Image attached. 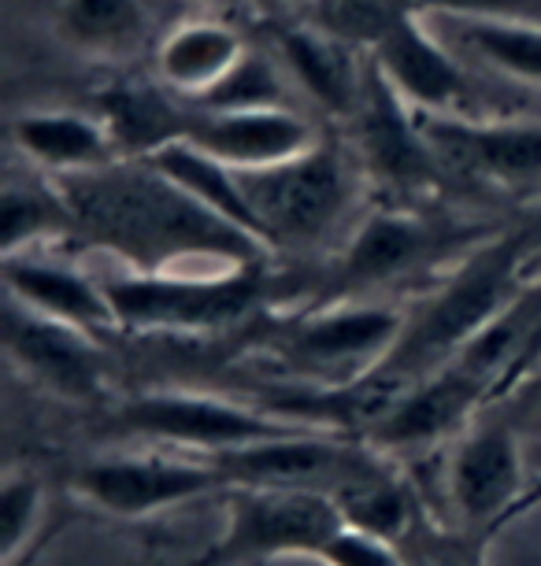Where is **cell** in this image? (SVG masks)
<instances>
[{"label": "cell", "instance_id": "1", "mask_svg": "<svg viewBox=\"0 0 541 566\" xmlns=\"http://www.w3.org/2000/svg\"><path fill=\"white\" fill-rule=\"evenodd\" d=\"M71 211L74 233L142 274H222L260 266L263 241L189 197L148 159H112L104 167L52 178Z\"/></svg>", "mask_w": 541, "mask_h": 566}, {"label": "cell", "instance_id": "2", "mask_svg": "<svg viewBox=\"0 0 541 566\" xmlns=\"http://www.w3.org/2000/svg\"><path fill=\"white\" fill-rule=\"evenodd\" d=\"M519 260H523L519 241L479 244L460 271L419 307V315L408 318L397 348L386 356L378 374L412 386L460 356L523 293Z\"/></svg>", "mask_w": 541, "mask_h": 566}, {"label": "cell", "instance_id": "3", "mask_svg": "<svg viewBox=\"0 0 541 566\" xmlns=\"http://www.w3.org/2000/svg\"><path fill=\"white\" fill-rule=\"evenodd\" d=\"M360 159L320 142L285 164L238 170L246 200L271 252L320 249L356 216Z\"/></svg>", "mask_w": 541, "mask_h": 566}, {"label": "cell", "instance_id": "4", "mask_svg": "<svg viewBox=\"0 0 541 566\" xmlns=\"http://www.w3.org/2000/svg\"><path fill=\"white\" fill-rule=\"evenodd\" d=\"M108 430L131 441L178 448L186 455H222L235 448L274 441V437L312 430V426L279 419L263 411L260 403H241L211 392H186V389H160L142 392V397L123 400L112 411Z\"/></svg>", "mask_w": 541, "mask_h": 566}, {"label": "cell", "instance_id": "5", "mask_svg": "<svg viewBox=\"0 0 541 566\" xmlns=\"http://www.w3.org/2000/svg\"><path fill=\"white\" fill-rule=\"evenodd\" d=\"M222 533L197 566H246L268 559H315L320 548L345 526L334 500L308 489L230 485L222 493Z\"/></svg>", "mask_w": 541, "mask_h": 566}, {"label": "cell", "instance_id": "6", "mask_svg": "<svg viewBox=\"0 0 541 566\" xmlns=\"http://www.w3.org/2000/svg\"><path fill=\"white\" fill-rule=\"evenodd\" d=\"M260 266H238L222 274H142L123 266L119 274L104 277V285L119 326L189 334L219 329L249 315L260 301Z\"/></svg>", "mask_w": 541, "mask_h": 566}, {"label": "cell", "instance_id": "7", "mask_svg": "<svg viewBox=\"0 0 541 566\" xmlns=\"http://www.w3.org/2000/svg\"><path fill=\"white\" fill-rule=\"evenodd\" d=\"M405 323L408 315H400L394 304L345 296L308 312L282 345L296 367L312 374V386H348L386 363L405 334Z\"/></svg>", "mask_w": 541, "mask_h": 566}, {"label": "cell", "instance_id": "8", "mask_svg": "<svg viewBox=\"0 0 541 566\" xmlns=\"http://www.w3.org/2000/svg\"><path fill=\"white\" fill-rule=\"evenodd\" d=\"M416 119L441 175L449 170L504 197H541V123L427 112Z\"/></svg>", "mask_w": 541, "mask_h": 566}, {"label": "cell", "instance_id": "9", "mask_svg": "<svg viewBox=\"0 0 541 566\" xmlns=\"http://www.w3.org/2000/svg\"><path fill=\"white\" fill-rule=\"evenodd\" d=\"M530 455L508 426H471L445 459V504L464 541H482L527 504Z\"/></svg>", "mask_w": 541, "mask_h": 566}, {"label": "cell", "instance_id": "10", "mask_svg": "<svg viewBox=\"0 0 541 566\" xmlns=\"http://www.w3.org/2000/svg\"><path fill=\"white\" fill-rule=\"evenodd\" d=\"M227 474L205 455L131 452L90 459L74 474V493L115 518H145L197 496L227 493Z\"/></svg>", "mask_w": 541, "mask_h": 566}, {"label": "cell", "instance_id": "11", "mask_svg": "<svg viewBox=\"0 0 541 566\" xmlns=\"http://www.w3.org/2000/svg\"><path fill=\"white\" fill-rule=\"evenodd\" d=\"M230 485H274V489H308V493L331 496L353 478L367 474L382 463L378 448L364 437L326 433V430H296L274 441L246 444L235 452L208 455Z\"/></svg>", "mask_w": 541, "mask_h": 566}, {"label": "cell", "instance_id": "12", "mask_svg": "<svg viewBox=\"0 0 541 566\" xmlns=\"http://www.w3.org/2000/svg\"><path fill=\"white\" fill-rule=\"evenodd\" d=\"M468 233L464 230H438L434 222L419 219L416 211L405 208H378L360 216V222L348 230V241L342 255H337L334 277L342 293L331 301H345V296H371L378 285H394L400 277L423 271L427 263L441 260V255L456 252ZM375 301V296H371Z\"/></svg>", "mask_w": 541, "mask_h": 566}, {"label": "cell", "instance_id": "13", "mask_svg": "<svg viewBox=\"0 0 541 566\" xmlns=\"http://www.w3.org/2000/svg\"><path fill=\"white\" fill-rule=\"evenodd\" d=\"M493 397V386L460 363H445L427 378L412 381L389 411L364 433L371 448L397 459L405 452H423L441 441H456L475 426V411L482 400Z\"/></svg>", "mask_w": 541, "mask_h": 566}, {"label": "cell", "instance_id": "14", "mask_svg": "<svg viewBox=\"0 0 541 566\" xmlns=\"http://www.w3.org/2000/svg\"><path fill=\"white\" fill-rule=\"evenodd\" d=\"M375 67L412 112L468 115L475 85L460 52L430 23L394 15L375 38Z\"/></svg>", "mask_w": 541, "mask_h": 566}, {"label": "cell", "instance_id": "15", "mask_svg": "<svg viewBox=\"0 0 541 566\" xmlns=\"http://www.w3.org/2000/svg\"><path fill=\"white\" fill-rule=\"evenodd\" d=\"M4 348L38 386L74 403H97L108 392V370L93 334L56 323L8 296Z\"/></svg>", "mask_w": 541, "mask_h": 566}, {"label": "cell", "instance_id": "16", "mask_svg": "<svg viewBox=\"0 0 541 566\" xmlns=\"http://www.w3.org/2000/svg\"><path fill=\"white\" fill-rule=\"evenodd\" d=\"M353 115L360 126V167L375 175L382 186L423 189L441 175L416 112L397 97L375 63L364 74Z\"/></svg>", "mask_w": 541, "mask_h": 566}, {"label": "cell", "instance_id": "17", "mask_svg": "<svg viewBox=\"0 0 541 566\" xmlns=\"http://www.w3.org/2000/svg\"><path fill=\"white\" fill-rule=\"evenodd\" d=\"M4 285L15 304L56 323L79 326L93 337L119 326L104 277L90 274L79 263L52 260L45 255V244L4 255Z\"/></svg>", "mask_w": 541, "mask_h": 566}, {"label": "cell", "instance_id": "18", "mask_svg": "<svg viewBox=\"0 0 541 566\" xmlns=\"http://www.w3.org/2000/svg\"><path fill=\"white\" fill-rule=\"evenodd\" d=\"M186 142H194L235 170H260L308 153L323 137L315 134L312 119L296 108H252L189 115Z\"/></svg>", "mask_w": 541, "mask_h": 566}, {"label": "cell", "instance_id": "19", "mask_svg": "<svg viewBox=\"0 0 541 566\" xmlns=\"http://www.w3.org/2000/svg\"><path fill=\"white\" fill-rule=\"evenodd\" d=\"M12 142L52 178L79 175L119 159L108 126L82 112H27L12 123Z\"/></svg>", "mask_w": 541, "mask_h": 566}, {"label": "cell", "instance_id": "20", "mask_svg": "<svg viewBox=\"0 0 541 566\" xmlns=\"http://www.w3.org/2000/svg\"><path fill=\"white\" fill-rule=\"evenodd\" d=\"M331 500L345 526L364 530L371 537L394 541V544L412 537V530H419L423 522V500L416 493V485L405 478V470H397L389 455L371 467L367 474L334 489Z\"/></svg>", "mask_w": 541, "mask_h": 566}, {"label": "cell", "instance_id": "21", "mask_svg": "<svg viewBox=\"0 0 541 566\" xmlns=\"http://www.w3.org/2000/svg\"><path fill=\"white\" fill-rule=\"evenodd\" d=\"M456 52H468L479 67L508 82L541 90V23H501V19H445L434 27Z\"/></svg>", "mask_w": 541, "mask_h": 566}, {"label": "cell", "instance_id": "22", "mask_svg": "<svg viewBox=\"0 0 541 566\" xmlns=\"http://www.w3.org/2000/svg\"><path fill=\"white\" fill-rule=\"evenodd\" d=\"M241 38L227 23H186L160 45V78L189 101H200L241 60Z\"/></svg>", "mask_w": 541, "mask_h": 566}, {"label": "cell", "instance_id": "23", "mask_svg": "<svg viewBox=\"0 0 541 566\" xmlns=\"http://www.w3.org/2000/svg\"><path fill=\"white\" fill-rule=\"evenodd\" d=\"M279 63L290 74L293 90H301L308 101L334 115H353L364 78H356L334 41L315 30H282Z\"/></svg>", "mask_w": 541, "mask_h": 566}, {"label": "cell", "instance_id": "24", "mask_svg": "<svg viewBox=\"0 0 541 566\" xmlns=\"http://www.w3.org/2000/svg\"><path fill=\"white\" fill-rule=\"evenodd\" d=\"M148 164L160 167L167 178L178 181L189 197H197L200 205L211 208L216 216H222L227 222H235L238 230H246L257 241H263V233L257 227V216H252L246 189H241L235 167L219 164L216 156H208L205 148H197L194 142H186V137H178V142L164 145L160 153H153L148 156Z\"/></svg>", "mask_w": 541, "mask_h": 566}, {"label": "cell", "instance_id": "25", "mask_svg": "<svg viewBox=\"0 0 541 566\" xmlns=\"http://www.w3.org/2000/svg\"><path fill=\"white\" fill-rule=\"evenodd\" d=\"M104 126L119 159H148L189 130V119L175 112L156 90H115L104 97Z\"/></svg>", "mask_w": 541, "mask_h": 566}, {"label": "cell", "instance_id": "26", "mask_svg": "<svg viewBox=\"0 0 541 566\" xmlns=\"http://www.w3.org/2000/svg\"><path fill=\"white\" fill-rule=\"evenodd\" d=\"M290 74L279 60L246 49L241 60L211 85L200 101V112H252V108H290Z\"/></svg>", "mask_w": 541, "mask_h": 566}, {"label": "cell", "instance_id": "27", "mask_svg": "<svg viewBox=\"0 0 541 566\" xmlns=\"http://www.w3.org/2000/svg\"><path fill=\"white\" fill-rule=\"evenodd\" d=\"M0 233H4V255L49 244L60 233H74L71 211L63 205L56 181L45 189H30L8 181L4 186V208H0Z\"/></svg>", "mask_w": 541, "mask_h": 566}, {"label": "cell", "instance_id": "28", "mask_svg": "<svg viewBox=\"0 0 541 566\" xmlns=\"http://www.w3.org/2000/svg\"><path fill=\"white\" fill-rule=\"evenodd\" d=\"M63 30L90 52H126L145 34L142 0H63Z\"/></svg>", "mask_w": 541, "mask_h": 566}, {"label": "cell", "instance_id": "29", "mask_svg": "<svg viewBox=\"0 0 541 566\" xmlns=\"http://www.w3.org/2000/svg\"><path fill=\"white\" fill-rule=\"evenodd\" d=\"M45 515V489L27 470H12L4 478V500H0V526H4V563L15 566V559L30 548L34 533Z\"/></svg>", "mask_w": 541, "mask_h": 566}, {"label": "cell", "instance_id": "30", "mask_svg": "<svg viewBox=\"0 0 541 566\" xmlns=\"http://www.w3.org/2000/svg\"><path fill=\"white\" fill-rule=\"evenodd\" d=\"M315 563H323V566H408L394 541L371 537V533L353 530V526L337 530L320 548Z\"/></svg>", "mask_w": 541, "mask_h": 566}, {"label": "cell", "instance_id": "31", "mask_svg": "<svg viewBox=\"0 0 541 566\" xmlns=\"http://www.w3.org/2000/svg\"><path fill=\"white\" fill-rule=\"evenodd\" d=\"M419 12L438 19H501V23H541V0H412Z\"/></svg>", "mask_w": 541, "mask_h": 566}, {"label": "cell", "instance_id": "32", "mask_svg": "<svg viewBox=\"0 0 541 566\" xmlns=\"http://www.w3.org/2000/svg\"><path fill=\"white\" fill-rule=\"evenodd\" d=\"M534 367H541V315H538V323H534V329H530V337H527V345H523V352L516 356V363L508 367V374L501 378V386H497V392L493 397H504V392H512L519 381L527 378L530 370Z\"/></svg>", "mask_w": 541, "mask_h": 566}, {"label": "cell", "instance_id": "33", "mask_svg": "<svg viewBox=\"0 0 541 566\" xmlns=\"http://www.w3.org/2000/svg\"><path fill=\"white\" fill-rule=\"evenodd\" d=\"M423 566H479V559H471L468 548H460V544H445L441 541V548L430 552Z\"/></svg>", "mask_w": 541, "mask_h": 566}, {"label": "cell", "instance_id": "34", "mask_svg": "<svg viewBox=\"0 0 541 566\" xmlns=\"http://www.w3.org/2000/svg\"><path fill=\"white\" fill-rule=\"evenodd\" d=\"M527 455H530V463H534V470L541 474V441H538L534 448H527Z\"/></svg>", "mask_w": 541, "mask_h": 566}, {"label": "cell", "instance_id": "35", "mask_svg": "<svg viewBox=\"0 0 541 566\" xmlns=\"http://www.w3.org/2000/svg\"><path fill=\"white\" fill-rule=\"evenodd\" d=\"M205 4H211V8H235V4H241V0H205Z\"/></svg>", "mask_w": 541, "mask_h": 566}]
</instances>
